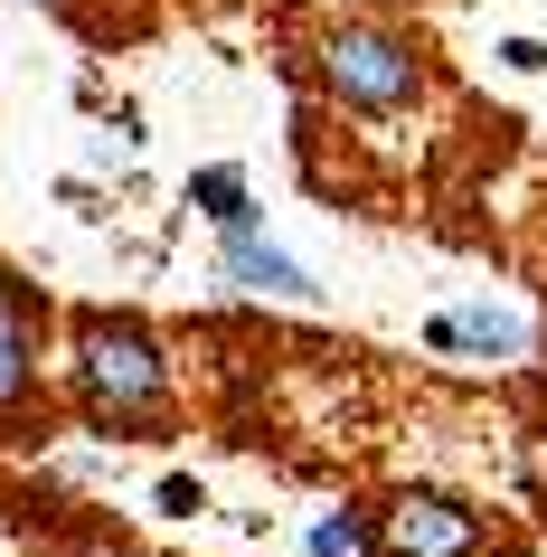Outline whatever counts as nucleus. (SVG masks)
Listing matches in <instances>:
<instances>
[{
    "label": "nucleus",
    "instance_id": "obj_1",
    "mask_svg": "<svg viewBox=\"0 0 547 557\" xmlns=\"http://www.w3.org/2000/svg\"><path fill=\"white\" fill-rule=\"evenodd\" d=\"M76 397H86L95 425H161L171 416V359L142 322L86 312L76 322Z\"/></svg>",
    "mask_w": 547,
    "mask_h": 557
},
{
    "label": "nucleus",
    "instance_id": "obj_2",
    "mask_svg": "<svg viewBox=\"0 0 547 557\" xmlns=\"http://www.w3.org/2000/svg\"><path fill=\"white\" fill-rule=\"evenodd\" d=\"M321 86L340 95L349 114H406L425 95V58L406 29H377V20H349V29L321 38Z\"/></svg>",
    "mask_w": 547,
    "mask_h": 557
},
{
    "label": "nucleus",
    "instance_id": "obj_3",
    "mask_svg": "<svg viewBox=\"0 0 547 557\" xmlns=\"http://www.w3.org/2000/svg\"><path fill=\"white\" fill-rule=\"evenodd\" d=\"M482 510H462V500H444V492H406L387 520H377V539L369 548L377 557H482Z\"/></svg>",
    "mask_w": 547,
    "mask_h": 557
},
{
    "label": "nucleus",
    "instance_id": "obj_4",
    "mask_svg": "<svg viewBox=\"0 0 547 557\" xmlns=\"http://www.w3.org/2000/svg\"><path fill=\"white\" fill-rule=\"evenodd\" d=\"M217 246H227V274L246 284V294H274V302H312V294H321V284L256 227V218H246V227H217Z\"/></svg>",
    "mask_w": 547,
    "mask_h": 557
},
{
    "label": "nucleus",
    "instance_id": "obj_5",
    "mask_svg": "<svg viewBox=\"0 0 547 557\" xmlns=\"http://www.w3.org/2000/svg\"><path fill=\"white\" fill-rule=\"evenodd\" d=\"M425 341H434V350H453V359H490V369L529 359V322H519V312H490V302H462V312H444Z\"/></svg>",
    "mask_w": 547,
    "mask_h": 557
},
{
    "label": "nucleus",
    "instance_id": "obj_6",
    "mask_svg": "<svg viewBox=\"0 0 547 557\" xmlns=\"http://www.w3.org/2000/svg\"><path fill=\"white\" fill-rule=\"evenodd\" d=\"M29 387H38V341H29V312H20V294L0 284V416L29 407Z\"/></svg>",
    "mask_w": 547,
    "mask_h": 557
},
{
    "label": "nucleus",
    "instance_id": "obj_7",
    "mask_svg": "<svg viewBox=\"0 0 547 557\" xmlns=\"http://www.w3.org/2000/svg\"><path fill=\"white\" fill-rule=\"evenodd\" d=\"M189 199H199L217 227H246V218H256V199H246V171H199V180H189Z\"/></svg>",
    "mask_w": 547,
    "mask_h": 557
},
{
    "label": "nucleus",
    "instance_id": "obj_8",
    "mask_svg": "<svg viewBox=\"0 0 547 557\" xmlns=\"http://www.w3.org/2000/svg\"><path fill=\"white\" fill-rule=\"evenodd\" d=\"M312 557H369V520H349V510H340V520H321L312 529Z\"/></svg>",
    "mask_w": 547,
    "mask_h": 557
},
{
    "label": "nucleus",
    "instance_id": "obj_9",
    "mask_svg": "<svg viewBox=\"0 0 547 557\" xmlns=\"http://www.w3.org/2000/svg\"><path fill=\"white\" fill-rule=\"evenodd\" d=\"M500 66H510V76H538L547 48H538V38H500Z\"/></svg>",
    "mask_w": 547,
    "mask_h": 557
}]
</instances>
